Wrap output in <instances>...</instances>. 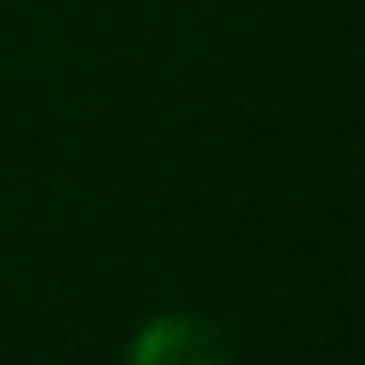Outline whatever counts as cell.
<instances>
[{"instance_id":"cell-1","label":"cell","mask_w":365,"mask_h":365,"mask_svg":"<svg viewBox=\"0 0 365 365\" xmlns=\"http://www.w3.org/2000/svg\"><path fill=\"white\" fill-rule=\"evenodd\" d=\"M125 365H234V348L200 314H154L131 336Z\"/></svg>"}]
</instances>
